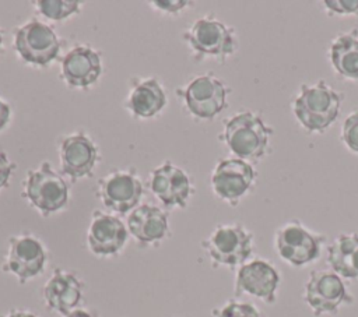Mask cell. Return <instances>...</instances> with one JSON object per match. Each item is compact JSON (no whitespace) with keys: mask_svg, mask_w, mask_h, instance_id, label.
<instances>
[{"mask_svg":"<svg viewBox=\"0 0 358 317\" xmlns=\"http://www.w3.org/2000/svg\"><path fill=\"white\" fill-rule=\"evenodd\" d=\"M341 94L324 81L303 84L292 102L299 124L309 133H323L338 116Z\"/></svg>","mask_w":358,"mask_h":317,"instance_id":"cell-1","label":"cell"},{"mask_svg":"<svg viewBox=\"0 0 358 317\" xmlns=\"http://www.w3.org/2000/svg\"><path fill=\"white\" fill-rule=\"evenodd\" d=\"M273 130L253 112H241L225 121L222 138L229 151L243 161L263 158L270 145Z\"/></svg>","mask_w":358,"mask_h":317,"instance_id":"cell-2","label":"cell"},{"mask_svg":"<svg viewBox=\"0 0 358 317\" xmlns=\"http://www.w3.org/2000/svg\"><path fill=\"white\" fill-rule=\"evenodd\" d=\"M201 246L218 265H243L253 251V235L241 223L220 225Z\"/></svg>","mask_w":358,"mask_h":317,"instance_id":"cell-3","label":"cell"},{"mask_svg":"<svg viewBox=\"0 0 358 317\" xmlns=\"http://www.w3.org/2000/svg\"><path fill=\"white\" fill-rule=\"evenodd\" d=\"M323 235L310 232L298 219L281 225L274 236L277 254L289 265L303 267L320 256Z\"/></svg>","mask_w":358,"mask_h":317,"instance_id":"cell-4","label":"cell"},{"mask_svg":"<svg viewBox=\"0 0 358 317\" xmlns=\"http://www.w3.org/2000/svg\"><path fill=\"white\" fill-rule=\"evenodd\" d=\"M303 297L316 317L336 314L341 306L351 304L354 300L341 277L334 271L324 270L309 274Z\"/></svg>","mask_w":358,"mask_h":317,"instance_id":"cell-5","label":"cell"},{"mask_svg":"<svg viewBox=\"0 0 358 317\" xmlns=\"http://www.w3.org/2000/svg\"><path fill=\"white\" fill-rule=\"evenodd\" d=\"M25 197L42 214L49 215L62 209L69 197L67 184L48 162L28 172L25 180Z\"/></svg>","mask_w":358,"mask_h":317,"instance_id":"cell-6","label":"cell"},{"mask_svg":"<svg viewBox=\"0 0 358 317\" xmlns=\"http://www.w3.org/2000/svg\"><path fill=\"white\" fill-rule=\"evenodd\" d=\"M14 47L24 61L46 66L56 59L60 42L50 27L32 20L14 32Z\"/></svg>","mask_w":358,"mask_h":317,"instance_id":"cell-7","label":"cell"},{"mask_svg":"<svg viewBox=\"0 0 358 317\" xmlns=\"http://www.w3.org/2000/svg\"><path fill=\"white\" fill-rule=\"evenodd\" d=\"M192 49L201 56H213L225 60L236 49L234 29L218 20L200 18L185 34Z\"/></svg>","mask_w":358,"mask_h":317,"instance_id":"cell-8","label":"cell"},{"mask_svg":"<svg viewBox=\"0 0 358 317\" xmlns=\"http://www.w3.org/2000/svg\"><path fill=\"white\" fill-rule=\"evenodd\" d=\"M255 179L256 172L250 163L239 158H228L217 163L211 176V186L221 200L236 205L250 191Z\"/></svg>","mask_w":358,"mask_h":317,"instance_id":"cell-9","label":"cell"},{"mask_svg":"<svg viewBox=\"0 0 358 317\" xmlns=\"http://www.w3.org/2000/svg\"><path fill=\"white\" fill-rule=\"evenodd\" d=\"M45 261L46 253L42 243L31 235H18L8 240L3 270L25 283L43 271Z\"/></svg>","mask_w":358,"mask_h":317,"instance_id":"cell-10","label":"cell"},{"mask_svg":"<svg viewBox=\"0 0 358 317\" xmlns=\"http://www.w3.org/2000/svg\"><path fill=\"white\" fill-rule=\"evenodd\" d=\"M228 89L221 80L211 74L196 77L183 92L189 112L199 119H213L227 106Z\"/></svg>","mask_w":358,"mask_h":317,"instance_id":"cell-11","label":"cell"},{"mask_svg":"<svg viewBox=\"0 0 358 317\" xmlns=\"http://www.w3.org/2000/svg\"><path fill=\"white\" fill-rule=\"evenodd\" d=\"M280 281L278 271L270 263L257 258L241 265L238 270L235 295H249L267 304H273L275 302Z\"/></svg>","mask_w":358,"mask_h":317,"instance_id":"cell-12","label":"cell"},{"mask_svg":"<svg viewBox=\"0 0 358 317\" xmlns=\"http://www.w3.org/2000/svg\"><path fill=\"white\" fill-rule=\"evenodd\" d=\"M141 194L143 186L130 172H110L99 180L98 196L103 205L115 212L126 214L134 209Z\"/></svg>","mask_w":358,"mask_h":317,"instance_id":"cell-13","label":"cell"},{"mask_svg":"<svg viewBox=\"0 0 358 317\" xmlns=\"http://www.w3.org/2000/svg\"><path fill=\"white\" fill-rule=\"evenodd\" d=\"M127 240V228L113 216L99 211L92 214L87 233L90 250L96 256H113L122 250Z\"/></svg>","mask_w":358,"mask_h":317,"instance_id":"cell-14","label":"cell"},{"mask_svg":"<svg viewBox=\"0 0 358 317\" xmlns=\"http://www.w3.org/2000/svg\"><path fill=\"white\" fill-rule=\"evenodd\" d=\"M59 156L62 172L71 180H77L92 172L98 158V149L87 135L77 133L63 138Z\"/></svg>","mask_w":358,"mask_h":317,"instance_id":"cell-15","label":"cell"},{"mask_svg":"<svg viewBox=\"0 0 358 317\" xmlns=\"http://www.w3.org/2000/svg\"><path fill=\"white\" fill-rule=\"evenodd\" d=\"M150 186L155 197L165 207L183 208L192 191L187 175L169 162L152 170Z\"/></svg>","mask_w":358,"mask_h":317,"instance_id":"cell-16","label":"cell"},{"mask_svg":"<svg viewBox=\"0 0 358 317\" xmlns=\"http://www.w3.org/2000/svg\"><path fill=\"white\" fill-rule=\"evenodd\" d=\"M83 283L69 271L56 268L53 275L43 286V299L46 306L63 316L70 314L81 302Z\"/></svg>","mask_w":358,"mask_h":317,"instance_id":"cell-17","label":"cell"},{"mask_svg":"<svg viewBox=\"0 0 358 317\" xmlns=\"http://www.w3.org/2000/svg\"><path fill=\"white\" fill-rule=\"evenodd\" d=\"M101 74L98 52L87 46L71 49L62 61V75L70 87L84 88L94 84Z\"/></svg>","mask_w":358,"mask_h":317,"instance_id":"cell-18","label":"cell"},{"mask_svg":"<svg viewBox=\"0 0 358 317\" xmlns=\"http://www.w3.org/2000/svg\"><path fill=\"white\" fill-rule=\"evenodd\" d=\"M129 233L140 244H152L162 240L168 233L166 214L154 205L136 207L127 218Z\"/></svg>","mask_w":358,"mask_h":317,"instance_id":"cell-19","label":"cell"},{"mask_svg":"<svg viewBox=\"0 0 358 317\" xmlns=\"http://www.w3.org/2000/svg\"><path fill=\"white\" fill-rule=\"evenodd\" d=\"M327 263L337 275L358 278V233H341L327 247Z\"/></svg>","mask_w":358,"mask_h":317,"instance_id":"cell-20","label":"cell"},{"mask_svg":"<svg viewBox=\"0 0 358 317\" xmlns=\"http://www.w3.org/2000/svg\"><path fill=\"white\" fill-rule=\"evenodd\" d=\"M166 103L165 92L157 80L150 78L136 85L129 96L127 106L138 117L157 115Z\"/></svg>","mask_w":358,"mask_h":317,"instance_id":"cell-21","label":"cell"},{"mask_svg":"<svg viewBox=\"0 0 358 317\" xmlns=\"http://www.w3.org/2000/svg\"><path fill=\"white\" fill-rule=\"evenodd\" d=\"M330 61L341 77L358 81V38L354 34L337 36L330 46Z\"/></svg>","mask_w":358,"mask_h":317,"instance_id":"cell-22","label":"cell"},{"mask_svg":"<svg viewBox=\"0 0 358 317\" xmlns=\"http://www.w3.org/2000/svg\"><path fill=\"white\" fill-rule=\"evenodd\" d=\"M77 0H39L36 1L38 11L50 20H64L78 11Z\"/></svg>","mask_w":358,"mask_h":317,"instance_id":"cell-23","label":"cell"},{"mask_svg":"<svg viewBox=\"0 0 358 317\" xmlns=\"http://www.w3.org/2000/svg\"><path fill=\"white\" fill-rule=\"evenodd\" d=\"M214 317H262L256 306L248 302L229 300L213 311Z\"/></svg>","mask_w":358,"mask_h":317,"instance_id":"cell-24","label":"cell"},{"mask_svg":"<svg viewBox=\"0 0 358 317\" xmlns=\"http://www.w3.org/2000/svg\"><path fill=\"white\" fill-rule=\"evenodd\" d=\"M341 138L354 152H358V112L351 113L343 123Z\"/></svg>","mask_w":358,"mask_h":317,"instance_id":"cell-25","label":"cell"},{"mask_svg":"<svg viewBox=\"0 0 358 317\" xmlns=\"http://www.w3.org/2000/svg\"><path fill=\"white\" fill-rule=\"evenodd\" d=\"M323 6L329 15H351L358 14V0H326Z\"/></svg>","mask_w":358,"mask_h":317,"instance_id":"cell-26","label":"cell"},{"mask_svg":"<svg viewBox=\"0 0 358 317\" xmlns=\"http://www.w3.org/2000/svg\"><path fill=\"white\" fill-rule=\"evenodd\" d=\"M14 168L15 165L8 159V156L3 151H0V189L7 186Z\"/></svg>","mask_w":358,"mask_h":317,"instance_id":"cell-27","label":"cell"},{"mask_svg":"<svg viewBox=\"0 0 358 317\" xmlns=\"http://www.w3.org/2000/svg\"><path fill=\"white\" fill-rule=\"evenodd\" d=\"M154 6H158L157 8L159 10H164V11H168V13H176L179 10H182L187 1H183V0H155L152 1Z\"/></svg>","mask_w":358,"mask_h":317,"instance_id":"cell-28","label":"cell"},{"mask_svg":"<svg viewBox=\"0 0 358 317\" xmlns=\"http://www.w3.org/2000/svg\"><path fill=\"white\" fill-rule=\"evenodd\" d=\"M8 119H10V108L7 103H4L0 99V130L8 123Z\"/></svg>","mask_w":358,"mask_h":317,"instance_id":"cell-29","label":"cell"},{"mask_svg":"<svg viewBox=\"0 0 358 317\" xmlns=\"http://www.w3.org/2000/svg\"><path fill=\"white\" fill-rule=\"evenodd\" d=\"M4 317H39L32 311H25V310H13L8 314H6Z\"/></svg>","mask_w":358,"mask_h":317,"instance_id":"cell-30","label":"cell"},{"mask_svg":"<svg viewBox=\"0 0 358 317\" xmlns=\"http://www.w3.org/2000/svg\"><path fill=\"white\" fill-rule=\"evenodd\" d=\"M64 317H92V314H90L85 310H73L70 314H67Z\"/></svg>","mask_w":358,"mask_h":317,"instance_id":"cell-31","label":"cell"},{"mask_svg":"<svg viewBox=\"0 0 358 317\" xmlns=\"http://www.w3.org/2000/svg\"><path fill=\"white\" fill-rule=\"evenodd\" d=\"M0 46H1V34H0Z\"/></svg>","mask_w":358,"mask_h":317,"instance_id":"cell-32","label":"cell"}]
</instances>
